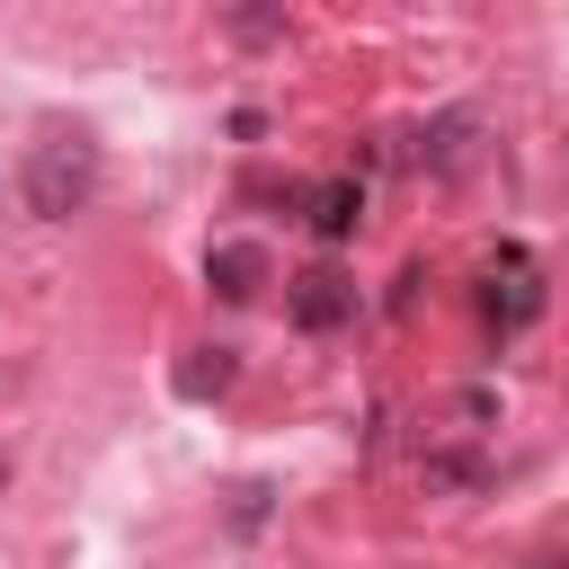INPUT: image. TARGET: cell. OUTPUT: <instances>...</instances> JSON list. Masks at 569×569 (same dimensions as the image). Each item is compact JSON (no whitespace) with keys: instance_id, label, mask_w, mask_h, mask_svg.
<instances>
[{"instance_id":"obj_1","label":"cell","mask_w":569,"mask_h":569,"mask_svg":"<svg viewBox=\"0 0 569 569\" xmlns=\"http://www.w3.org/2000/svg\"><path fill=\"white\" fill-rule=\"evenodd\" d=\"M80 196H89V160H80V151H44V160L27 169V204H36V213H71Z\"/></svg>"},{"instance_id":"obj_2","label":"cell","mask_w":569,"mask_h":569,"mask_svg":"<svg viewBox=\"0 0 569 569\" xmlns=\"http://www.w3.org/2000/svg\"><path fill=\"white\" fill-rule=\"evenodd\" d=\"M347 311H356V284H347V276H329V267H311V276L293 284V320H302V329H338Z\"/></svg>"},{"instance_id":"obj_3","label":"cell","mask_w":569,"mask_h":569,"mask_svg":"<svg viewBox=\"0 0 569 569\" xmlns=\"http://www.w3.org/2000/svg\"><path fill=\"white\" fill-rule=\"evenodd\" d=\"M356 204H365V196H356L347 178H338V187H311V231H320V240H347V231H356Z\"/></svg>"},{"instance_id":"obj_4","label":"cell","mask_w":569,"mask_h":569,"mask_svg":"<svg viewBox=\"0 0 569 569\" xmlns=\"http://www.w3.org/2000/svg\"><path fill=\"white\" fill-rule=\"evenodd\" d=\"M258 276H267V258H258V249H213V284H222L231 302H249V293H258Z\"/></svg>"}]
</instances>
